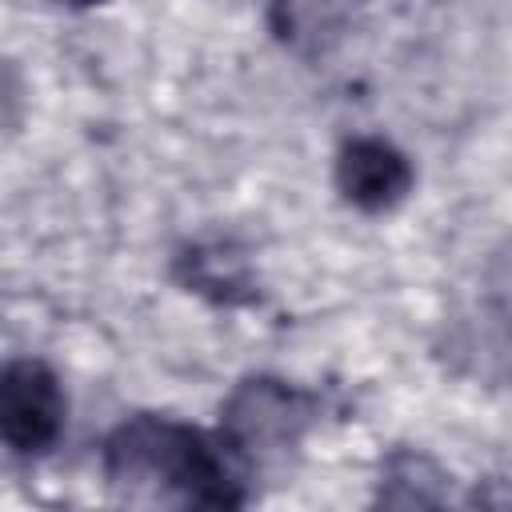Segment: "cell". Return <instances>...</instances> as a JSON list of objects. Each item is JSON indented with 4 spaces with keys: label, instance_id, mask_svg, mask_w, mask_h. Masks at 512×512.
Here are the masks:
<instances>
[{
    "label": "cell",
    "instance_id": "cell-7",
    "mask_svg": "<svg viewBox=\"0 0 512 512\" xmlns=\"http://www.w3.org/2000/svg\"><path fill=\"white\" fill-rule=\"evenodd\" d=\"M444 472L420 456V452H396L388 464H384V480H380V500L384 504H440L444 500V488H440Z\"/></svg>",
    "mask_w": 512,
    "mask_h": 512
},
{
    "label": "cell",
    "instance_id": "cell-8",
    "mask_svg": "<svg viewBox=\"0 0 512 512\" xmlns=\"http://www.w3.org/2000/svg\"><path fill=\"white\" fill-rule=\"evenodd\" d=\"M72 8H96V4H104V0H68Z\"/></svg>",
    "mask_w": 512,
    "mask_h": 512
},
{
    "label": "cell",
    "instance_id": "cell-5",
    "mask_svg": "<svg viewBox=\"0 0 512 512\" xmlns=\"http://www.w3.org/2000/svg\"><path fill=\"white\" fill-rule=\"evenodd\" d=\"M352 20V0H276L272 32L284 48L300 56L328 52Z\"/></svg>",
    "mask_w": 512,
    "mask_h": 512
},
{
    "label": "cell",
    "instance_id": "cell-3",
    "mask_svg": "<svg viewBox=\"0 0 512 512\" xmlns=\"http://www.w3.org/2000/svg\"><path fill=\"white\" fill-rule=\"evenodd\" d=\"M64 428V392L44 360H12L0 380V432L12 452L40 456Z\"/></svg>",
    "mask_w": 512,
    "mask_h": 512
},
{
    "label": "cell",
    "instance_id": "cell-4",
    "mask_svg": "<svg viewBox=\"0 0 512 512\" xmlns=\"http://www.w3.org/2000/svg\"><path fill=\"white\" fill-rule=\"evenodd\" d=\"M336 188L360 212H388L412 192V164L396 144L356 136L336 156Z\"/></svg>",
    "mask_w": 512,
    "mask_h": 512
},
{
    "label": "cell",
    "instance_id": "cell-1",
    "mask_svg": "<svg viewBox=\"0 0 512 512\" xmlns=\"http://www.w3.org/2000/svg\"><path fill=\"white\" fill-rule=\"evenodd\" d=\"M104 476L128 500L236 508L248 500L244 464L224 444L168 416H132L104 444Z\"/></svg>",
    "mask_w": 512,
    "mask_h": 512
},
{
    "label": "cell",
    "instance_id": "cell-6",
    "mask_svg": "<svg viewBox=\"0 0 512 512\" xmlns=\"http://www.w3.org/2000/svg\"><path fill=\"white\" fill-rule=\"evenodd\" d=\"M180 276H184L188 288H196L212 300H244L248 296V268L224 244L184 252L180 256Z\"/></svg>",
    "mask_w": 512,
    "mask_h": 512
},
{
    "label": "cell",
    "instance_id": "cell-2",
    "mask_svg": "<svg viewBox=\"0 0 512 512\" xmlns=\"http://www.w3.org/2000/svg\"><path fill=\"white\" fill-rule=\"evenodd\" d=\"M308 424H312V400L272 376H252L236 384V392L220 412V436L240 456L244 468L284 460L300 444Z\"/></svg>",
    "mask_w": 512,
    "mask_h": 512
}]
</instances>
